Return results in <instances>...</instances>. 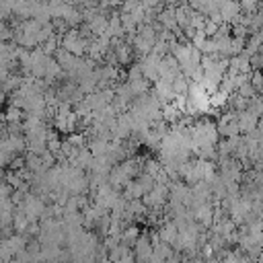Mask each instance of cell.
<instances>
[{"instance_id":"1","label":"cell","mask_w":263,"mask_h":263,"mask_svg":"<svg viewBox=\"0 0 263 263\" xmlns=\"http://www.w3.org/2000/svg\"><path fill=\"white\" fill-rule=\"evenodd\" d=\"M249 84L257 91V95H259V91H261V86H263V70H251V74H249Z\"/></svg>"}]
</instances>
